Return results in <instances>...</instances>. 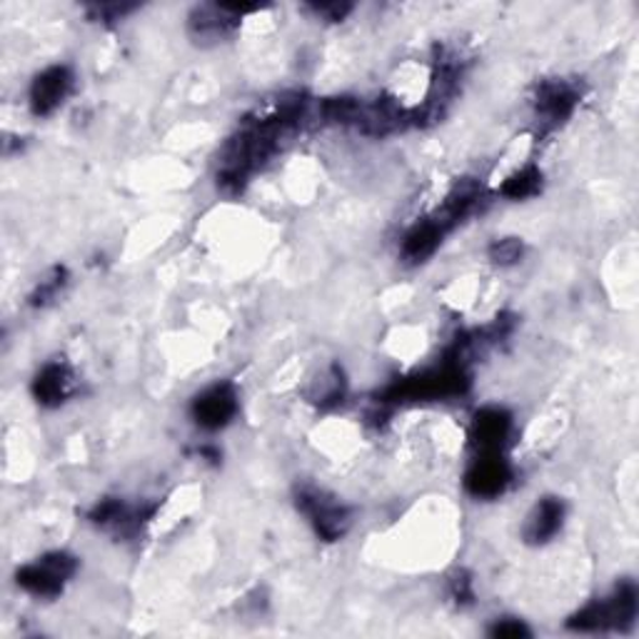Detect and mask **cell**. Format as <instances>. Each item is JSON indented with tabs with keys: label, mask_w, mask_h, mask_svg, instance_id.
I'll use <instances>...</instances> for the list:
<instances>
[{
	"label": "cell",
	"mask_w": 639,
	"mask_h": 639,
	"mask_svg": "<svg viewBox=\"0 0 639 639\" xmlns=\"http://www.w3.org/2000/svg\"><path fill=\"white\" fill-rule=\"evenodd\" d=\"M637 617V587L622 583L608 600H597L579 610L567 622L575 632H604V629H627Z\"/></svg>",
	"instance_id": "obj_1"
},
{
	"label": "cell",
	"mask_w": 639,
	"mask_h": 639,
	"mask_svg": "<svg viewBox=\"0 0 639 639\" xmlns=\"http://www.w3.org/2000/svg\"><path fill=\"white\" fill-rule=\"evenodd\" d=\"M295 502L297 510L310 520L315 533L325 539V542H335V539L345 537L347 529H350V510L340 500H335L333 495H328L325 489L301 487L295 495Z\"/></svg>",
	"instance_id": "obj_2"
},
{
	"label": "cell",
	"mask_w": 639,
	"mask_h": 639,
	"mask_svg": "<svg viewBox=\"0 0 639 639\" xmlns=\"http://www.w3.org/2000/svg\"><path fill=\"white\" fill-rule=\"evenodd\" d=\"M78 562L68 552H51L46 554L43 560L36 564H26V567L18 570V585L26 589V592L36 597H55L63 592L65 579L76 575Z\"/></svg>",
	"instance_id": "obj_3"
},
{
	"label": "cell",
	"mask_w": 639,
	"mask_h": 639,
	"mask_svg": "<svg viewBox=\"0 0 639 639\" xmlns=\"http://www.w3.org/2000/svg\"><path fill=\"white\" fill-rule=\"evenodd\" d=\"M255 11L251 5H220V3H207L197 5L193 13H190V36H193L197 43H218V40L228 38L230 33H235L245 13Z\"/></svg>",
	"instance_id": "obj_4"
},
{
	"label": "cell",
	"mask_w": 639,
	"mask_h": 639,
	"mask_svg": "<svg viewBox=\"0 0 639 639\" xmlns=\"http://www.w3.org/2000/svg\"><path fill=\"white\" fill-rule=\"evenodd\" d=\"M512 483V468L502 452H485L470 464L464 475V489L480 500H495Z\"/></svg>",
	"instance_id": "obj_5"
},
{
	"label": "cell",
	"mask_w": 639,
	"mask_h": 639,
	"mask_svg": "<svg viewBox=\"0 0 639 639\" xmlns=\"http://www.w3.org/2000/svg\"><path fill=\"white\" fill-rule=\"evenodd\" d=\"M190 414L203 430H220L238 414V393L230 383H215L195 395Z\"/></svg>",
	"instance_id": "obj_6"
},
{
	"label": "cell",
	"mask_w": 639,
	"mask_h": 639,
	"mask_svg": "<svg viewBox=\"0 0 639 639\" xmlns=\"http://www.w3.org/2000/svg\"><path fill=\"white\" fill-rule=\"evenodd\" d=\"M579 103L577 88L570 80H542L535 93V113L547 128H558L575 113Z\"/></svg>",
	"instance_id": "obj_7"
},
{
	"label": "cell",
	"mask_w": 639,
	"mask_h": 639,
	"mask_svg": "<svg viewBox=\"0 0 639 639\" xmlns=\"http://www.w3.org/2000/svg\"><path fill=\"white\" fill-rule=\"evenodd\" d=\"M73 90V73L68 65H51L38 73L30 86V111L38 118L55 113Z\"/></svg>",
	"instance_id": "obj_8"
},
{
	"label": "cell",
	"mask_w": 639,
	"mask_h": 639,
	"mask_svg": "<svg viewBox=\"0 0 639 639\" xmlns=\"http://www.w3.org/2000/svg\"><path fill=\"white\" fill-rule=\"evenodd\" d=\"M512 433V414L502 408H483L470 425V443L480 455L502 452Z\"/></svg>",
	"instance_id": "obj_9"
},
{
	"label": "cell",
	"mask_w": 639,
	"mask_h": 639,
	"mask_svg": "<svg viewBox=\"0 0 639 639\" xmlns=\"http://www.w3.org/2000/svg\"><path fill=\"white\" fill-rule=\"evenodd\" d=\"M73 385H76L73 370L65 362L55 360L48 362L46 368L38 372L36 380H33V395H36V400L43 405V408H57V405L68 400Z\"/></svg>",
	"instance_id": "obj_10"
},
{
	"label": "cell",
	"mask_w": 639,
	"mask_h": 639,
	"mask_svg": "<svg viewBox=\"0 0 639 639\" xmlns=\"http://www.w3.org/2000/svg\"><path fill=\"white\" fill-rule=\"evenodd\" d=\"M564 520V502L560 497H542L535 504V510L529 512L525 522V529H522V537L527 539L529 545H545L560 533Z\"/></svg>",
	"instance_id": "obj_11"
},
{
	"label": "cell",
	"mask_w": 639,
	"mask_h": 639,
	"mask_svg": "<svg viewBox=\"0 0 639 639\" xmlns=\"http://www.w3.org/2000/svg\"><path fill=\"white\" fill-rule=\"evenodd\" d=\"M445 235L447 230L439 226V220L435 218L418 222L402 240V257L412 265L425 263L427 257L437 251V245L443 243Z\"/></svg>",
	"instance_id": "obj_12"
},
{
	"label": "cell",
	"mask_w": 639,
	"mask_h": 639,
	"mask_svg": "<svg viewBox=\"0 0 639 639\" xmlns=\"http://www.w3.org/2000/svg\"><path fill=\"white\" fill-rule=\"evenodd\" d=\"M539 188H542V172H539L537 165H525V168L502 182L500 193L510 197V201H525V197L537 195Z\"/></svg>",
	"instance_id": "obj_13"
},
{
	"label": "cell",
	"mask_w": 639,
	"mask_h": 639,
	"mask_svg": "<svg viewBox=\"0 0 639 639\" xmlns=\"http://www.w3.org/2000/svg\"><path fill=\"white\" fill-rule=\"evenodd\" d=\"M65 282H68V272H65V268H53L51 272H48V278L40 280L38 287L30 293V305L33 307L51 305L57 297V293L65 287Z\"/></svg>",
	"instance_id": "obj_14"
},
{
	"label": "cell",
	"mask_w": 639,
	"mask_h": 639,
	"mask_svg": "<svg viewBox=\"0 0 639 639\" xmlns=\"http://www.w3.org/2000/svg\"><path fill=\"white\" fill-rule=\"evenodd\" d=\"M489 260L495 265H500V268H510V265L520 263L522 255H525V245H522L520 238H502V240H495L493 245H489Z\"/></svg>",
	"instance_id": "obj_15"
},
{
	"label": "cell",
	"mask_w": 639,
	"mask_h": 639,
	"mask_svg": "<svg viewBox=\"0 0 639 639\" xmlns=\"http://www.w3.org/2000/svg\"><path fill=\"white\" fill-rule=\"evenodd\" d=\"M450 595L460 608H468V604L475 602V589H472V577L468 572L460 570L458 575L450 579Z\"/></svg>",
	"instance_id": "obj_16"
},
{
	"label": "cell",
	"mask_w": 639,
	"mask_h": 639,
	"mask_svg": "<svg viewBox=\"0 0 639 639\" xmlns=\"http://www.w3.org/2000/svg\"><path fill=\"white\" fill-rule=\"evenodd\" d=\"M130 11H136V5H123V3H103V5H93L90 8V18L93 21H105V23H113V21H120L123 15H128Z\"/></svg>",
	"instance_id": "obj_17"
},
{
	"label": "cell",
	"mask_w": 639,
	"mask_h": 639,
	"mask_svg": "<svg viewBox=\"0 0 639 639\" xmlns=\"http://www.w3.org/2000/svg\"><path fill=\"white\" fill-rule=\"evenodd\" d=\"M310 11L322 21L340 23V21H345L347 15H350L353 5H347V3H318V5H310Z\"/></svg>",
	"instance_id": "obj_18"
},
{
	"label": "cell",
	"mask_w": 639,
	"mask_h": 639,
	"mask_svg": "<svg viewBox=\"0 0 639 639\" xmlns=\"http://www.w3.org/2000/svg\"><path fill=\"white\" fill-rule=\"evenodd\" d=\"M489 635L493 637H529L533 632L522 625L520 619H500L495 622V627L489 629Z\"/></svg>",
	"instance_id": "obj_19"
}]
</instances>
